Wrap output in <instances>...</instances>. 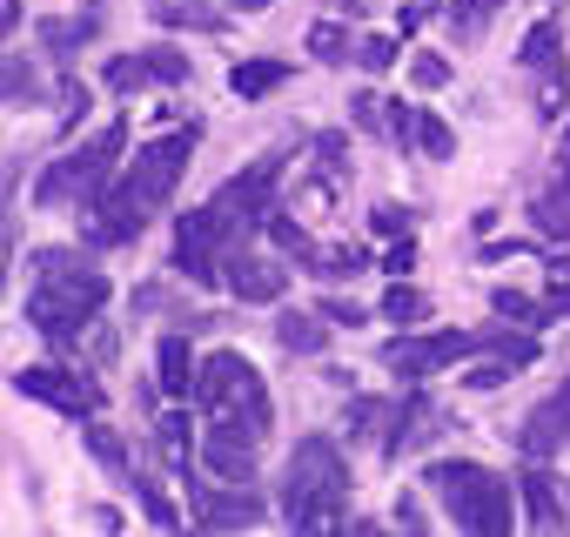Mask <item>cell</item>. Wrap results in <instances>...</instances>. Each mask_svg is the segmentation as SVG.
I'll return each mask as SVG.
<instances>
[{"instance_id":"obj_38","label":"cell","mask_w":570,"mask_h":537,"mask_svg":"<svg viewBox=\"0 0 570 537\" xmlns=\"http://www.w3.org/2000/svg\"><path fill=\"white\" fill-rule=\"evenodd\" d=\"M323 316H330V323H350V330H363V303H343V296H336V303H323Z\"/></svg>"},{"instance_id":"obj_36","label":"cell","mask_w":570,"mask_h":537,"mask_svg":"<svg viewBox=\"0 0 570 537\" xmlns=\"http://www.w3.org/2000/svg\"><path fill=\"white\" fill-rule=\"evenodd\" d=\"M383 268H390V276H410V268H416V242L403 235V242H396V248L383 255Z\"/></svg>"},{"instance_id":"obj_12","label":"cell","mask_w":570,"mask_h":537,"mask_svg":"<svg viewBox=\"0 0 570 537\" xmlns=\"http://www.w3.org/2000/svg\"><path fill=\"white\" fill-rule=\"evenodd\" d=\"M268 510H262V497L248 490V484H228V490H202L195 497V524L202 530H248V524H262Z\"/></svg>"},{"instance_id":"obj_13","label":"cell","mask_w":570,"mask_h":537,"mask_svg":"<svg viewBox=\"0 0 570 537\" xmlns=\"http://www.w3.org/2000/svg\"><path fill=\"white\" fill-rule=\"evenodd\" d=\"M563 437H570V383H563V390H557L550 403H537V410L523 417L517 443H523V457H530V463H543V457H550V450H557Z\"/></svg>"},{"instance_id":"obj_27","label":"cell","mask_w":570,"mask_h":537,"mask_svg":"<svg viewBox=\"0 0 570 537\" xmlns=\"http://www.w3.org/2000/svg\"><path fill=\"white\" fill-rule=\"evenodd\" d=\"M155 21H161V28H202V35H222V14H208V8H181V0H175V8H155Z\"/></svg>"},{"instance_id":"obj_30","label":"cell","mask_w":570,"mask_h":537,"mask_svg":"<svg viewBox=\"0 0 570 537\" xmlns=\"http://www.w3.org/2000/svg\"><path fill=\"white\" fill-rule=\"evenodd\" d=\"M88 450H95L115 477H128V450H121V437H115V430H101V423H95V430H88Z\"/></svg>"},{"instance_id":"obj_6","label":"cell","mask_w":570,"mask_h":537,"mask_svg":"<svg viewBox=\"0 0 570 537\" xmlns=\"http://www.w3.org/2000/svg\"><path fill=\"white\" fill-rule=\"evenodd\" d=\"M128 155V121H108V128H95L75 155H61L41 182H35V202L41 208H88V202H101V188L115 182V162Z\"/></svg>"},{"instance_id":"obj_9","label":"cell","mask_w":570,"mask_h":537,"mask_svg":"<svg viewBox=\"0 0 570 537\" xmlns=\"http://www.w3.org/2000/svg\"><path fill=\"white\" fill-rule=\"evenodd\" d=\"M14 390L35 397V403H48V410H61V417L101 410V383H88V377H75V370H61V363H28V370L14 377Z\"/></svg>"},{"instance_id":"obj_35","label":"cell","mask_w":570,"mask_h":537,"mask_svg":"<svg viewBox=\"0 0 570 537\" xmlns=\"http://www.w3.org/2000/svg\"><path fill=\"white\" fill-rule=\"evenodd\" d=\"M81 108H88L81 81H61V128H75V121H81Z\"/></svg>"},{"instance_id":"obj_37","label":"cell","mask_w":570,"mask_h":537,"mask_svg":"<svg viewBox=\"0 0 570 537\" xmlns=\"http://www.w3.org/2000/svg\"><path fill=\"white\" fill-rule=\"evenodd\" d=\"M376 228H383V235H410V215H403L396 202H383V208H376Z\"/></svg>"},{"instance_id":"obj_19","label":"cell","mask_w":570,"mask_h":537,"mask_svg":"<svg viewBox=\"0 0 570 537\" xmlns=\"http://www.w3.org/2000/svg\"><path fill=\"white\" fill-rule=\"evenodd\" d=\"M282 81H289V61H235V75H228V88L242 95V101H255V95H275Z\"/></svg>"},{"instance_id":"obj_39","label":"cell","mask_w":570,"mask_h":537,"mask_svg":"<svg viewBox=\"0 0 570 537\" xmlns=\"http://www.w3.org/2000/svg\"><path fill=\"white\" fill-rule=\"evenodd\" d=\"M550 303H557V310H570V262H563V268H550Z\"/></svg>"},{"instance_id":"obj_31","label":"cell","mask_w":570,"mask_h":537,"mask_svg":"<svg viewBox=\"0 0 570 537\" xmlns=\"http://www.w3.org/2000/svg\"><path fill=\"white\" fill-rule=\"evenodd\" d=\"M356 61H363L370 75H383V68H396V41H383V35H370V41L356 48Z\"/></svg>"},{"instance_id":"obj_15","label":"cell","mask_w":570,"mask_h":537,"mask_svg":"<svg viewBox=\"0 0 570 537\" xmlns=\"http://www.w3.org/2000/svg\"><path fill=\"white\" fill-rule=\"evenodd\" d=\"M430 430H436V410H430L423 390H410V397L396 403V423H390V437H383V457H403V450L430 443Z\"/></svg>"},{"instance_id":"obj_41","label":"cell","mask_w":570,"mask_h":537,"mask_svg":"<svg viewBox=\"0 0 570 537\" xmlns=\"http://www.w3.org/2000/svg\"><path fill=\"white\" fill-rule=\"evenodd\" d=\"M235 8H248V14H262V8H268V0H235Z\"/></svg>"},{"instance_id":"obj_23","label":"cell","mask_w":570,"mask_h":537,"mask_svg":"<svg viewBox=\"0 0 570 537\" xmlns=\"http://www.w3.org/2000/svg\"><path fill=\"white\" fill-rule=\"evenodd\" d=\"M95 35H101V21H95V14H75V21H48V28H41V41H48L55 55H75V48H81V41H95Z\"/></svg>"},{"instance_id":"obj_34","label":"cell","mask_w":570,"mask_h":537,"mask_svg":"<svg viewBox=\"0 0 570 537\" xmlns=\"http://www.w3.org/2000/svg\"><path fill=\"white\" fill-rule=\"evenodd\" d=\"M510 370H517V363H510V357H497V363L470 370V390H503V383H510Z\"/></svg>"},{"instance_id":"obj_26","label":"cell","mask_w":570,"mask_h":537,"mask_svg":"<svg viewBox=\"0 0 570 537\" xmlns=\"http://www.w3.org/2000/svg\"><path fill=\"white\" fill-rule=\"evenodd\" d=\"M383 316H390V323H423V316H430V296L410 290V283H396V290L383 296Z\"/></svg>"},{"instance_id":"obj_25","label":"cell","mask_w":570,"mask_h":537,"mask_svg":"<svg viewBox=\"0 0 570 537\" xmlns=\"http://www.w3.org/2000/svg\"><path fill=\"white\" fill-rule=\"evenodd\" d=\"M497 8H503V0H450V28H456L463 41H476V35L497 21Z\"/></svg>"},{"instance_id":"obj_2","label":"cell","mask_w":570,"mask_h":537,"mask_svg":"<svg viewBox=\"0 0 570 537\" xmlns=\"http://www.w3.org/2000/svg\"><path fill=\"white\" fill-rule=\"evenodd\" d=\"M108 303V276L95 268V255L88 248H68V242H55V248H35V296H28V323L55 343V350H68L81 330H88V316Z\"/></svg>"},{"instance_id":"obj_1","label":"cell","mask_w":570,"mask_h":537,"mask_svg":"<svg viewBox=\"0 0 570 537\" xmlns=\"http://www.w3.org/2000/svg\"><path fill=\"white\" fill-rule=\"evenodd\" d=\"M195 141H202V121H181L175 135L148 141V148H141V155H135V162L101 188L88 242H95V248H121V242H135V235L148 228V215L175 195V182H181V168H188Z\"/></svg>"},{"instance_id":"obj_14","label":"cell","mask_w":570,"mask_h":537,"mask_svg":"<svg viewBox=\"0 0 570 537\" xmlns=\"http://www.w3.org/2000/svg\"><path fill=\"white\" fill-rule=\"evenodd\" d=\"M228 290H235L242 303H275L282 290H289V276H282L275 262H262V255L235 248V255H228Z\"/></svg>"},{"instance_id":"obj_10","label":"cell","mask_w":570,"mask_h":537,"mask_svg":"<svg viewBox=\"0 0 570 537\" xmlns=\"http://www.w3.org/2000/svg\"><path fill=\"white\" fill-rule=\"evenodd\" d=\"M101 81H108L115 95H135V88H181V81H188V55H181V48H141V55L108 61Z\"/></svg>"},{"instance_id":"obj_32","label":"cell","mask_w":570,"mask_h":537,"mask_svg":"<svg viewBox=\"0 0 570 537\" xmlns=\"http://www.w3.org/2000/svg\"><path fill=\"white\" fill-rule=\"evenodd\" d=\"M410 81H416V88H443V81H450V61H443V55H416V61H410Z\"/></svg>"},{"instance_id":"obj_33","label":"cell","mask_w":570,"mask_h":537,"mask_svg":"<svg viewBox=\"0 0 570 537\" xmlns=\"http://www.w3.org/2000/svg\"><path fill=\"white\" fill-rule=\"evenodd\" d=\"M28 95H41V81H35V75H28V61H21V55H14V61H8V101H14V108H21V101H28Z\"/></svg>"},{"instance_id":"obj_11","label":"cell","mask_w":570,"mask_h":537,"mask_svg":"<svg viewBox=\"0 0 570 537\" xmlns=\"http://www.w3.org/2000/svg\"><path fill=\"white\" fill-rule=\"evenodd\" d=\"M202 463H208L222 484H255V430L208 423V437H202Z\"/></svg>"},{"instance_id":"obj_17","label":"cell","mask_w":570,"mask_h":537,"mask_svg":"<svg viewBox=\"0 0 570 537\" xmlns=\"http://www.w3.org/2000/svg\"><path fill=\"white\" fill-rule=\"evenodd\" d=\"M523 68L543 81V108H557V28L550 21L523 35Z\"/></svg>"},{"instance_id":"obj_4","label":"cell","mask_w":570,"mask_h":537,"mask_svg":"<svg viewBox=\"0 0 570 537\" xmlns=\"http://www.w3.org/2000/svg\"><path fill=\"white\" fill-rule=\"evenodd\" d=\"M195 403H202L208 423H235V430H255V437H262L268 417H275L268 383H262L255 363L235 357V350H208V357H202V370H195Z\"/></svg>"},{"instance_id":"obj_18","label":"cell","mask_w":570,"mask_h":537,"mask_svg":"<svg viewBox=\"0 0 570 537\" xmlns=\"http://www.w3.org/2000/svg\"><path fill=\"white\" fill-rule=\"evenodd\" d=\"M195 370H202V363L188 357V336L168 330V336H161V390H168V397H195Z\"/></svg>"},{"instance_id":"obj_42","label":"cell","mask_w":570,"mask_h":537,"mask_svg":"<svg viewBox=\"0 0 570 537\" xmlns=\"http://www.w3.org/2000/svg\"><path fill=\"white\" fill-rule=\"evenodd\" d=\"M563 155H570V128H563Z\"/></svg>"},{"instance_id":"obj_21","label":"cell","mask_w":570,"mask_h":537,"mask_svg":"<svg viewBox=\"0 0 570 537\" xmlns=\"http://www.w3.org/2000/svg\"><path fill=\"white\" fill-rule=\"evenodd\" d=\"M390 423H396V403H383V397H356V403H350V437H356V443L390 437Z\"/></svg>"},{"instance_id":"obj_7","label":"cell","mask_w":570,"mask_h":537,"mask_svg":"<svg viewBox=\"0 0 570 537\" xmlns=\"http://www.w3.org/2000/svg\"><path fill=\"white\" fill-rule=\"evenodd\" d=\"M275 182H282V155H262V162H248L242 175H228V182L208 195V208L222 215V228L235 235V248H242L255 228H268V208H275Z\"/></svg>"},{"instance_id":"obj_5","label":"cell","mask_w":570,"mask_h":537,"mask_svg":"<svg viewBox=\"0 0 570 537\" xmlns=\"http://www.w3.org/2000/svg\"><path fill=\"white\" fill-rule=\"evenodd\" d=\"M423 484L443 497V510H450V524H463V530H483V537H497V530H510V477H497L490 463H470V457H443V463H430L423 470Z\"/></svg>"},{"instance_id":"obj_40","label":"cell","mask_w":570,"mask_h":537,"mask_svg":"<svg viewBox=\"0 0 570 537\" xmlns=\"http://www.w3.org/2000/svg\"><path fill=\"white\" fill-rule=\"evenodd\" d=\"M396 524H403V530H423V510H416V504L403 497V504H396Z\"/></svg>"},{"instance_id":"obj_20","label":"cell","mask_w":570,"mask_h":537,"mask_svg":"<svg viewBox=\"0 0 570 537\" xmlns=\"http://www.w3.org/2000/svg\"><path fill=\"white\" fill-rule=\"evenodd\" d=\"M523 510H530V524L537 530H550V524H563V497H557V484L543 477V470H523Z\"/></svg>"},{"instance_id":"obj_22","label":"cell","mask_w":570,"mask_h":537,"mask_svg":"<svg viewBox=\"0 0 570 537\" xmlns=\"http://www.w3.org/2000/svg\"><path fill=\"white\" fill-rule=\"evenodd\" d=\"M490 310H497L503 323H523V330H543L557 303H530V296H517V290H490Z\"/></svg>"},{"instance_id":"obj_8","label":"cell","mask_w":570,"mask_h":537,"mask_svg":"<svg viewBox=\"0 0 570 537\" xmlns=\"http://www.w3.org/2000/svg\"><path fill=\"white\" fill-rule=\"evenodd\" d=\"M476 350H483V330H423V336L410 330V336L383 343V370H396L403 383H423V377H436V370H450Z\"/></svg>"},{"instance_id":"obj_28","label":"cell","mask_w":570,"mask_h":537,"mask_svg":"<svg viewBox=\"0 0 570 537\" xmlns=\"http://www.w3.org/2000/svg\"><path fill=\"white\" fill-rule=\"evenodd\" d=\"M350 48H356V41H350L336 21H316V28H309V55H316V61H343Z\"/></svg>"},{"instance_id":"obj_16","label":"cell","mask_w":570,"mask_h":537,"mask_svg":"<svg viewBox=\"0 0 570 537\" xmlns=\"http://www.w3.org/2000/svg\"><path fill=\"white\" fill-rule=\"evenodd\" d=\"M275 343L289 350V357H323V350H330V330H323V316H309V310H282V316H275Z\"/></svg>"},{"instance_id":"obj_3","label":"cell","mask_w":570,"mask_h":537,"mask_svg":"<svg viewBox=\"0 0 570 537\" xmlns=\"http://www.w3.org/2000/svg\"><path fill=\"white\" fill-rule=\"evenodd\" d=\"M350 470L343 450L330 437H303L289 457V477H282V517L296 530H343L350 517Z\"/></svg>"},{"instance_id":"obj_29","label":"cell","mask_w":570,"mask_h":537,"mask_svg":"<svg viewBox=\"0 0 570 537\" xmlns=\"http://www.w3.org/2000/svg\"><path fill=\"white\" fill-rule=\"evenodd\" d=\"M135 490H141V510H148V524H155V530H175V524H181V510H175L148 477H135Z\"/></svg>"},{"instance_id":"obj_24","label":"cell","mask_w":570,"mask_h":537,"mask_svg":"<svg viewBox=\"0 0 570 537\" xmlns=\"http://www.w3.org/2000/svg\"><path fill=\"white\" fill-rule=\"evenodd\" d=\"M416 148H423L430 162H450V155H456L450 121H443V115H430V108H416Z\"/></svg>"}]
</instances>
